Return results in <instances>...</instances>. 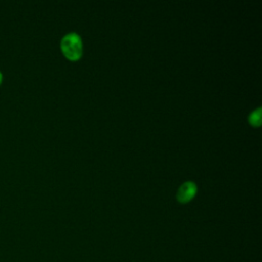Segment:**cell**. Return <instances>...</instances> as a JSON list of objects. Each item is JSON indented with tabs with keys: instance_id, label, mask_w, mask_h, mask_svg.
Masks as SVG:
<instances>
[{
	"instance_id": "6da1fadb",
	"label": "cell",
	"mask_w": 262,
	"mask_h": 262,
	"mask_svg": "<svg viewBox=\"0 0 262 262\" xmlns=\"http://www.w3.org/2000/svg\"><path fill=\"white\" fill-rule=\"evenodd\" d=\"M60 48L63 55L70 60H78L83 53V43L80 36L76 33H69L62 37Z\"/></svg>"
},
{
	"instance_id": "7a4b0ae2",
	"label": "cell",
	"mask_w": 262,
	"mask_h": 262,
	"mask_svg": "<svg viewBox=\"0 0 262 262\" xmlns=\"http://www.w3.org/2000/svg\"><path fill=\"white\" fill-rule=\"evenodd\" d=\"M196 190H198V188H196V185L194 182L186 181L179 186L177 193H176V199L181 204L188 203L189 201H191L193 199V196L196 193Z\"/></svg>"
},
{
	"instance_id": "3957f363",
	"label": "cell",
	"mask_w": 262,
	"mask_h": 262,
	"mask_svg": "<svg viewBox=\"0 0 262 262\" xmlns=\"http://www.w3.org/2000/svg\"><path fill=\"white\" fill-rule=\"evenodd\" d=\"M248 121L253 127H259L261 125V107H258L257 110L253 111L249 115Z\"/></svg>"
},
{
	"instance_id": "277c9868",
	"label": "cell",
	"mask_w": 262,
	"mask_h": 262,
	"mask_svg": "<svg viewBox=\"0 0 262 262\" xmlns=\"http://www.w3.org/2000/svg\"><path fill=\"white\" fill-rule=\"evenodd\" d=\"M2 79H3V75H2V73H1V71H0V84H1V82H2Z\"/></svg>"
}]
</instances>
